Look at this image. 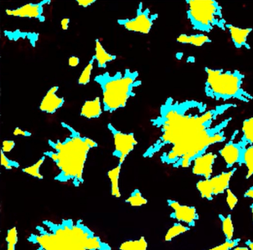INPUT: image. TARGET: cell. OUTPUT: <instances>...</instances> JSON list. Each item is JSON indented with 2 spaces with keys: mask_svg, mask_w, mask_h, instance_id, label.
Instances as JSON below:
<instances>
[{
  "mask_svg": "<svg viewBox=\"0 0 253 250\" xmlns=\"http://www.w3.org/2000/svg\"><path fill=\"white\" fill-rule=\"evenodd\" d=\"M217 155L214 152H207L194 161L192 163V173L195 176L209 179L212 177L213 167Z\"/></svg>",
  "mask_w": 253,
  "mask_h": 250,
  "instance_id": "4fadbf2b",
  "label": "cell"
},
{
  "mask_svg": "<svg viewBox=\"0 0 253 250\" xmlns=\"http://www.w3.org/2000/svg\"><path fill=\"white\" fill-rule=\"evenodd\" d=\"M76 1L80 7H85V8L92 5L96 2L95 0H78Z\"/></svg>",
  "mask_w": 253,
  "mask_h": 250,
  "instance_id": "8d00e7d4",
  "label": "cell"
},
{
  "mask_svg": "<svg viewBox=\"0 0 253 250\" xmlns=\"http://www.w3.org/2000/svg\"><path fill=\"white\" fill-rule=\"evenodd\" d=\"M137 78L138 72L129 69L124 72H117L113 75L104 72L94 78L103 93L104 112L112 113L126 106L130 98L135 96V89L141 85V81Z\"/></svg>",
  "mask_w": 253,
  "mask_h": 250,
  "instance_id": "277c9868",
  "label": "cell"
},
{
  "mask_svg": "<svg viewBox=\"0 0 253 250\" xmlns=\"http://www.w3.org/2000/svg\"><path fill=\"white\" fill-rule=\"evenodd\" d=\"M13 134L15 136H23V137H31L32 135L31 132L28 131V130H23V129L18 127L14 129Z\"/></svg>",
  "mask_w": 253,
  "mask_h": 250,
  "instance_id": "e575fe53",
  "label": "cell"
},
{
  "mask_svg": "<svg viewBox=\"0 0 253 250\" xmlns=\"http://www.w3.org/2000/svg\"><path fill=\"white\" fill-rule=\"evenodd\" d=\"M70 19L69 18H63L60 22L62 30L64 31H68L69 28V24H70Z\"/></svg>",
  "mask_w": 253,
  "mask_h": 250,
  "instance_id": "74e56055",
  "label": "cell"
},
{
  "mask_svg": "<svg viewBox=\"0 0 253 250\" xmlns=\"http://www.w3.org/2000/svg\"><path fill=\"white\" fill-rule=\"evenodd\" d=\"M5 241L7 243L6 250H16V247L18 242V232L16 226L8 229Z\"/></svg>",
  "mask_w": 253,
  "mask_h": 250,
  "instance_id": "f546056e",
  "label": "cell"
},
{
  "mask_svg": "<svg viewBox=\"0 0 253 250\" xmlns=\"http://www.w3.org/2000/svg\"><path fill=\"white\" fill-rule=\"evenodd\" d=\"M242 136L241 140L245 143L247 146L253 144V117L247 118L243 121Z\"/></svg>",
  "mask_w": 253,
  "mask_h": 250,
  "instance_id": "603a6c76",
  "label": "cell"
},
{
  "mask_svg": "<svg viewBox=\"0 0 253 250\" xmlns=\"http://www.w3.org/2000/svg\"><path fill=\"white\" fill-rule=\"evenodd\" d=\"M62 127L69 132L64 140H48L51 150L44 152L57 166L59 173L54 180L60 183H70L79 187L84 183V170L90 150L98 143L86 136H82L75 128L62 122Z\"/></svg>",
  "mask_w": 253,
  "mask_h": 250,
  "instance_id": "6da1fadb",
  "label": "cell"
},
{
  "mask_svg": "<svg viewBox=\"0 0 253 250\" xmlns=\"http://www.w3.org/2000/svg\"><path fill=\"white\" fill-rule=\"evenodd\" d=\"M143 3L139 4L137 15L131 19H118V23L131 32L148 34L150 33L154 22L158 18L157 13H151L150 9L143 8Z\"/></svg>",
  "mask_w": 253,
  "mask_h": 250,
  "instance_id": "ba28073f",
  "label": "cell"
},
{
  "mask_svg": "<svg viewBox=\"0 0 253 250\" xmlns=\"http://www.w3.org/2000/svg\"><path fill=\"white\" fill-rule=\"evenodd\" d=\"M232 250H250V249H249L248 247H239V246H237V247H235V248L232 249Z\"/></svg>",
  "mask_w": 253,
  "mask_h": 250,
  "instance_id": "60d3db41",
  "label": "cell"
},
{
  "mask_svg": "<svg viewBox=\"0 0 253 250\" xmlns=\"http://www.w3.org/2000/svg\"><path fill=\"white\" fill-rule=\"evenodd\" d=\"M186 16L192 29L208 34L215 28L226 31L223 7L214 0H188Z\"/></svg>",
  "mask_w": 253,
  "mask_h": 250,
  "instance_id": "52a82bcc",
  "label": "cell"
},
{
  "mask_svg": "<svg viewBox=\"0 0 253 250\" xmlns=\"http://www.w3.org/2000/svg\"><path fill=\"white\" fill-rule=\"evenodd\" d=\"M177 42L183 44H189L195 47H202L204 44L211 42V39L205 34H182L177 37Z\"/></svg>",
  "mask_w": 253,
  "mask_h": 250,
  "instance_id": "d6986e66",
  "label": "cell"
},
{
  "mask_svg": "<svg viewBox=\"0 0 253 250\" xmlns=\"http://www.w3.org/2000/svg\"><path fill=\"white\" fill-rule=\"evenodd\" d=\"M196 188L201 196L204 199L211 201L214 198V191H213L210 179H201L198 180L196 183Z\"/></svg>",
  "mask_w": 253,
  "mask_h": 250,
  "instance_id": "7402d4cb",
  "label": "cell"
},
{
  "mask_svg": "<svg viewBox=\"0 0 253 250\" xmlns=\"http://www.w3.org/2000/svg\"><path fill=\"white\" fill-rule=\"evenodd\" d=\"M207 78L204 93L209 99L217 102L235 100L249 103L253 99L244 87L245 75L241 71L205 68Z\"/></svg>",
  "mask_w": 253,
  "mask_h": 250,
  "instance_id": "5b68a950",
  "label": "cell"
},
{
  "mask_svg": "<svg viewBox=\"0 0 253 250\" xmlns=\"http://www.w3.org/2000/svg\"><path fill=\"white\" fill-rule=\"evenodd\" d=\"M46 158V156L43 155L42 158H40L35 164L29 166V167H25V168L23 169V173L29 175V176H32V177L35 178V179H43V176L41 173V168L43 163L45 162V158Z\"/></svg>",
  "mask_w": 253,
  "mask_h": 250,
  "instance_id": "83f0119b",
  "label": "cell"
},
{
  "mask_svg": "<svg viewBox=\"0 0 253 250\" xmlns=\"http://www.w3.org/2000/svg\"><path fill=\"white\" fill-rule=\"evenodd\" d=\"M108 129L113 137V156L118 160V164L123 165L127 157L132 152L137 144V141L132 133H124L118 130L113 124H108Z\"/></svg>",
  "mask_w": 253,
  "mask_h": 250,
  "instance_id": "9c48e42d",
  "label": "cell"
},
{
  "mask_svg": "<svg viewBox=\"0 0 253 250\" xmlns=\"http://www.w3.org/2000/svg\"><path fill=\"white\" fill-rule=\"evenodd\" d=\"M120 250H147L148 243L144 237L137 240H129L122 243Z\"/></svg>",
  "mask_w": 253,
  "mask_h": 250,
  "instance_id": "d4e9b609",
  "label": "cell"
},
{
  "mask_svg": "<svg viewBox=\"0 0 253 250\" xmlns=\"http://www.w3.org/2000/svg\"><path fill=\"white\" fill-rule=\"evenodd\" d=\"M244 198H250V199L253 200V185L250 186L244 194Z\"/></svg>",
  "mask_w": 253,
  "mask_h": 250,
  "instance_id": "f35d334b",
  "label": "cell"
},
{
  "mask_svg": "<svg viewBox=\"0 0 253 250\" xmlns=\"http://www.w3.org/2000/svg\"><path fill=\"white\" fill-rule=\"evenodd\" d=\"M231 121L232 118H226L218 124L175 143L169 150L161 155V162L174 168L191 167L196 158L207 153L210 146L226 141L225 129Z\"/></svg>",
  "mask_w": 253,
  "mask_h": 250,
  "instance_id": "3957f363",
  "label": "cell"
},
{
  "mask_svg": "<svg viewBox=\"0 0 253 250\" xmlns=\"http://www.w3.org/2000/svg\"><path fill=\"white\" fill-rule=\"evenodd\" d=\"M167 204L172 210L170 217L179 223H183L192 228L195 226L196 222L199 220V214L197 209L193 206L182 204L172 199L167 200Z\"/></svg>",
  "mask_w": 253,
  "mask_h": 250,
  "instance_id": "8fae6325",
  "label": "cell"
},
{
  "mask_svg": "<svg viewBox=\"0 0 253 250\" xmlns=\"http://www.w3.org/2000/svg\"><path fill=\"white\" fill-rule=\"evenodd\" d=\"M1 166L5 170H11L20 167V163L14 160L10 159L5 153L1 151Z\"/></svg>",
  "mask_w": 253,
  "mask_h": 250,
  "instance_id": "1f68e13d",
  "label": "cell"
},
{
  "mask_svg": "<svg viewBox=\"0 0 253 250\" xmlns=\"http://www.w3.org/2000/svg\"><path fill=\"white\" fill-rule=\"evenodd\" d=\"M225 193H226V204H227L229 210H233L235 207H236L237 204H238V197L236 196V195L230 189H228Z\"/></svg>",
  "mask_w": 253,
  "mask_h": 250,
  "instance_id": "d6a6232c",
  "label": "cell"
},
{
  "mask_svg": "<svg viewBox=\"0 0 253 250\" xmlns=\"http://www.w3.org/2000/svg\"><path fill=\"white\" fill-rule=\"evenodd\" d=\"M80 58L76 56H72L69 57V60H68V63H69V66L71 68H76L78 65H80Z\"/></svg>",
  "mask_w": 253,
  "mask_h": 250,
  "instance_id": "d590c367",
  "label": "cell"
},
{
  "mask_svg": "<svg viewBox=\"0 0 253 250\" xmlns=\"http://www.w3.org/2000/svg\"><path fill=\"white\" fill-rule=\"evenodd\" d=\"M103 102L100 98L87 100L84 102L81 109V115L87 119H95L98 118L103 113Z\"/></svg>",
  "mask_w": 253,
  "mask_h": 250,
  "instance_id": "e0dca14e",
  "label": "cell"
},
{
  "mask_svg": "<svg viewBox=\"0 0 253 250\" xmlns=\"http://www.w3.org/2000/svg\"><path fill=\"white\" fill-rule=\"evenodd\" d=\"M122 166L118 164L114 168L108 171V177L110 180L111 194L116 198L121 197V188H120V176H121Z\"/></svg>",
  "mask_w": 253,
  "mask_h": 250,
  "instance_id": "ffe728a7",
  "label": "cell"
},
{
  "mask_svg": "<svg viewBox=\"0 0 253 250\" xmlns=\"http://www.w3.org/2000/svg\"><path fill=\"white\" fill-rule=\"evenodd\" d=\"M94 62H95V58H94V56H93L91 60L88 62L85 68H84V71L81 72L79 78H78V82L80 85H87L91 81V74H92V71L94 69Z\"/></svg>",
  "mask_w": 253,
  "mask_h": 250,
  "instance_id": "f1b7e54d",
  "label": "cell"
},
{
  "mask_svg": "<svg viewBox=\"0 0 253 250\" xmlns=\"http://www.w3.org/2000/svg\"><path fill=\"white\" fill-rule=\"evenodd\" d=\"M241 241L240 238H234L232 241H225L222 244L207 250H232V249L239 245Z\"/></svg>",
  "mask_w": 253,
  "mask_h": 250,
  "instance_id": "4dcf8cb0",
  "label": "cell"
},
{
  "mask_svg": "<svg viewBox=\"0 0 253 250\" xmlns=\"http://www.w3.org/2000/svg\"><path fill=\"white\" fill-rule=\"evenodd\" d=\"M218 217L221 222L222 231L224 235L225 241H232L234 239V233H235V227H234L232 215L230 214H220Z\"/></svg>",
  "mask_w": 253,
  "mask_h": 250,
  "instance_id": "44dd1931",
  "label": "cell"
},
{
  "mask_svg": "<svg viewBox=\"0 0 253 250\" xmlns=\"http://www.w3.org/2000/svg\"><path fill=\"white\" fill-rule=\"evenodd\" d=\"M190 229L191 228L189 226H186V225L183 224V223L176 222L168 229L167 233H166L164 239L167 242H170V241H172L173 239L177 238V237L189 232Z\"/></svg>",
  "mask_w": 253,
  "mask_h": 250,
  "instance_id": "cb8c5ba5",
  "label": "cell"
},
{
  "mask_svg": "<svg viewBox=\"0 0 253 250\" xmlns=\"http://www.w3.org/2000/svg\"><path fill=\"white\" fill-rule=\"evenodd\" d=\"M236 105L225 103L217 105L204 112H197L186 115L177 121L164 124L160 127L161 135L159 139L151 145L143 154L144 158H152L167 146H173L184 139L207 130L214 125V122L228 109L235 107Z\"/></svg>",
  "mask_w": 253,
  "mask_h": 250,
  "instance_id": "7a4b0ae2",
  "label": "cell"
},
{
  "mask_svg": "<svg viewBox=\"0 0 253 250\" xmlns=\"http://www.w3.org/2000/svg\"><path fill=\"white\" fill-rule=\"evenodd\" d=\"M126 202L129 204L131 207H140L147 204L148 200L143 196L140 189H134L126 200Z\"/></svg>",
  "mask_w": 253,
  "mask_h": 250,
  "instance_id": "4316f807",
  "label": "cell"
},
{
  "mask_svg": "<svg viewBox=\"0 0 253 250\" xmlns=\"http://www.w3.org/2000/svg\"><path fill=\"white\" fill-rule=\"evenodd\" d=\"M243 165L245 166L247 170L246 179H250L253 177V144L247 146L244 152Z\"/></svg>",
  "mask_w": 253,
  "mask_h": 250,
  "instance_id": "484cf974",
  "label": "cell"
},
{
  "mask_svg": "<svg viewBox=\"0 0 253 250\" xmlns=\"http://www.w3.org/2000/svg\"><path fill=\"white\" fill-rule=\"evenodd\" d=\"M51 1H42L38 3H28L21 7L15 9H7L5 13L8 16L14 17L28 18V19H38L40 22L45 20L44 16V6L49 4Z\"/></svg>",
  "mask_w": 253,
  "mask_h": 250,
  "instance_id": "7c38bea8",
  "label": "cell"
},
{
  "mask_svg": "<svg viewBox=\"0 0 253 250\" xmlns=\"http://www.w3.org/2000/svg\"><path fill=\"white\" fill-rule=\"evenodd\" d=\"M246 246L249 247L250 250H253V241L251 240H247L245 242Z\"/></svg>",
  "mask_w": 253,
  "mask_h": 250,
  "instance_id": "ab89813d",
  "label": "cell"
},
{
  "mask_svg": "<svg viewBox=\"0 0 253 250\" xmlns=\"http://www.w3.org/2000/svg\"><path fill=\"white\" fill-rule=\"evenodd\" d=\"M250 210H251V214H252V219H253V202L252 203L251 205H250Z\"/></svg>",
  "mask_w": 253,
  "mask_h": 250,
  "instance_id": "b9f144b4",
  "label": "cell"
},
{
  "mask_svg": "<svg viewBox=\"0 0 253 250\" xmlns=\"http://www.w3.org/2000/svg\"><path fill=\"white\" fill-rule=\"evenodd\" d=\"M237 168L230 169L226 172H222L217 176L210 178V181L212 185L214 196L225 193L229 189L231 180L236 172Z\"/></svg>",
  "mask_w": 253,
  "mask_h": 250,
  "instance_id": "2e32d148",
  "label": "cell"
},
{
  "mask_svg": "<svg viewBox=\"0 0 253 250\" xmlns=\"http://www.w3.org/2000/svg\"><path fill=\"white\" fill-rule=\"evenodd\" d=\"M73 221L72 219H63L60 222L43 220L28 241L36 247V250H85L75 238Z\"/></svg>",
  "mask_w": 253,
  "mask_h": 250,
  "instance_id": "8992f818",
  "label": "cell"
},
{
  "mask_svg": "<svg viewBox=\"0 0 253 250\" xmlns=\"http://www.w3.org/2000/svg\"><path fill=\"white\" fill-rule=\"evenodd\" d=\"M15 142L13 140H5L2 142V149L1 151L4 152V153H8V152H11L12 149L15 147Z\"/></svg>",
  "mask_w": 253,
  "mask_h": 250,
  "instance_id": "836d02e7",
  "label": "cell"
},
{
  "mask_svg": "<svg viewBox=\"0 0 253 250\" xmlns=\"http://www.w3.org/2000/svg\"><path fill=\"white\" fill-rule=\"evenodd\" d=\"M58 86L51 87L41 101L40 109L47 114H54L62 107L65 103V99L57 96Z\"/></svg>",
  "mask_w": 253,
  "mask_h": 250,
  "instance_id": "5bb4252c",
  "label": "cell"
},
{
  "mask_svg": "<svg viewBox=\"0 0 253 250\" xmlns=\"http://www.w3.org/2000/svg\"><path fill=\"white\" fill-rule=\"evenodd\" d=\"M226 30L229 31L232 43L237 49L245 48L250 50L251 47L248 42V37L253 31V28H240L227 23Z\"/></svg>",
  "mask_w": 253,
  "mask_h": 250,
  "instance_id": "9a60e30c",
  "label": "cell"
},
{
  "mask_svg": "<svg viewBox=\"0 0 253 250\" xmlns=\"http://www.w3.org/2000/svg\"><path fill=\"white\" fill-rule=\"evenodd\" d=\"M238 130H235L231 136L230 139L224 146L219 150V154L224 161L226 168H235L234 166L243 165L244 152H245L247 145L240 139L236 142L235 138L238 135Z\"/></svg>",
  "mask_w": 253,
  "mask_h": 250,
  "instance_id": "30bf717a",
  "label": "cell"
},
{
  "mask_svg": "<svg viewBox=\"0 0 253 250\" xmlns=\"http://www.w3.org/2000/svg\"><path fill=\"white\" fill-rule=\"evenodd\" d=\"M94 56L97 67L102 69L106 68L108 64L116 60L117 59L116 55L112 54L106 51L98 38L95 40V54Z\"/></svg>",
  "mask_w": 253,
  "mask_h": 250,
  "instance_id": "ac0fdd59",
  "label": "cell"
}]
</instances>
